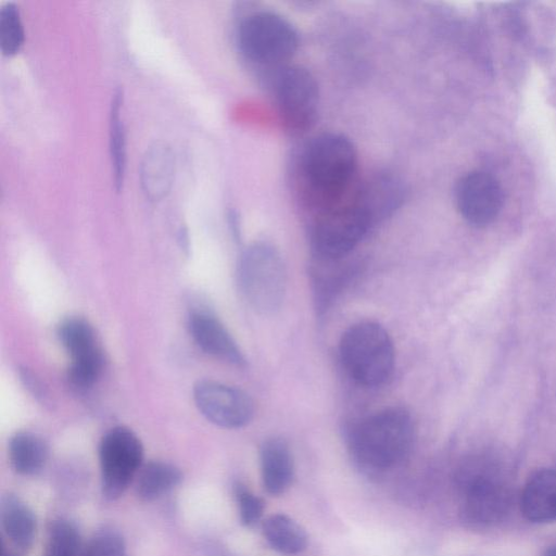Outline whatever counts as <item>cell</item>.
<instances>
[{
	"instance_id": "6da1fadb",
	"label": "cell",
	"mask_w": 556,
	"mask_h": 556,
	"mask_svg": "<svg viewBox=\"0 0 556 556\" xmlns=\"http://www.w3.org/2000/svg\"><path fill=\"white\" fill-rule=\"evenodd\" d=\"M298 165L299 191L304 203L317 214L349 197L356 175L357 153L345 136L323 132L305 144Z\"/></svg>"
},
{
	"instance_id": "7a4b0ae2",
	"label": "cell",
	"mask_w": 556,
	"mask_h": 556,
	"mask_svg": "<svg viewBox=\"0 0 556 556\" xmlns=\"http://www.w3.org/2000/svg\"><path fill=\"white\" fill-rule=\"evenodd\" d=\"M415 435L409 413L388 407L365 417L349 433V447L367 471L381 472L400 464L410 452Z\"/></svg>"
},
{
	"instance_id": "3957f363",
	"label": "cell",
	"mask_w": 556,
	"mask_h": 556,
	"mask_svg": "<svg viewBox=\"0 0 556 556\" xmlns=\"http://www.w3.org/2000/svg\"><path fill=\"white\" fill-rule=\"evenodd\" d=\"M456 482L462 493L460 518L469 528L492 527L508 514L510 492L486 460L466 462L457 471Z\"/></svg>"
},
{
	"instance_id": "277c9868",
	"label": "cell",
	"mask_w": 556,
	"mask_h": 556,
	"mask_svg": "<svg viewBox=\"0 0 556 556\" xmlns=\"http://www.w3.org/2000/svg\"><path fill=\"white\" fill-rule=\"evenodd\" d=\"M339 353L350 377L365 387L383 384L394 369L392 339L377 323L362 321L351 326L341 337Z\"/></svg>"
},
{
	"instance_id": "5b68a950",
	"label": "cell",
	"mask_w": 556,
	"mask_h": 556,
	"mask_svg": "<svg viewBox=\"0 0 556 556\" xmlns=\"http://www.w3.org/2000/svg\"><path fill=\"white\" fill-rule=\"evenodd\" d=\"M237 45L247 61L276 71L288 65L298 49L299 37L285 17L257 11L241 18L237 28Z\"/></svg>"
},
{
	"instance_id": "8992f818",
	"label": "cell",
	"mask_w": 556,
	"mask_h": 556,
	"mask_svg": "<svg viewBox=\"0 0 556 556\" xmlns=\"http://www.w3.org/2000/svg\"><path fill=\"white\" fill-rule=\"evenodd\" d=\"M237 281L253 309L261 314L277 312L287 288V273L280 253L265 242L251 244L240 256Z\"/></svg>"
},
{
	"instance_id": "52a82bcc",
	"label": "cell",
	"mask_w": 556,
	"mask_h": 556,
	"mask_svg": "<svg viewBox=\"0 0 556 556\" xmlns=\"http://www.w3.org/2000/svg\"><path fill=\"white\" fill-rule=\"evenodd\" d=\"M375 224L352 194L316 214L311 231L313 247L323 261H338L346 256Z\"/></svg>"
},
{
	"instance_id": "ba28073f",
	"label": "cell",
	"mask_w": 556,
	"mask_h": 556,
	"mask_svg": "<svg viewBox=\"0 0 556 556\" xmlns=\"http://www.w3.org/2000/svg\"><path fill=\"white\" fill-rule=\"evenodd\" d=\"M273 91L280 122L291 136L305 134L315 124L319 91L312 73L300 65L274 71Z\"/></svg>"
},
{
	"instance_id": "9c48e42d",
	"label": "cell",
	"mask_w": 556,
	"mask_h": 556,
	"mask_svg": "<svg viewBox=\"0 0 556 556\" xmlns=\"http://www.w3.org/2000/svg\"><path fill=\"white\" fill-rule=\"evenodd\" d=\"M99 456L102 493L106 498L115 500L142 467V444L131 430L115 427L103 435Z\"/></svg>"
},
{
	"instance_id": "30bf717a",
	"label": "cell",
	"mask_w": 556,
	"mask_h": 556,
	"mask_svg": "<svg viewBox=\"0 0 556 556\" xmlns=\"http://www.w3.org/2000/svg\"><path fill=\"white\" fill-rule=\"evenodd\" d=\"M193 400L201 414L222 428L244 427L254 416V403L244 391L214 380H199Z\"/></svg>"
},
{
	"instance_id": "8fae6325",
	"label": "cell",
	"mask_w": 556,
	"mask_h": 556,
	"mask_svg": "<svg viewBox=\"0 0 556 556\" xmlns=\"http://www.w3.org/2000/svg\"><path fill=\"white\" fill-rule=\"evenodd\" d=\"M455 202L459 214L469 224L483 227L498 215L503 191L498 181L482 172L463 176L455 187Z\"/></svg>"
},
{
	"instance_id": "7c38bea8",
	"label": "cell",
	"mask_w": 556,
	"mask_h": 556,
	"mask_svg": "<svg viewBox=\"0 0 556 556\" xmlns=\"http://www.w3.org/2000/svg\"><path fill=\"white\" fill-rule=\"evenodd\" d=\"M189 330L194 342L205 353L236 366L245 358L225 326L206 311H193L189 316Z\"/></svg>"
},
{
	"instance_id": "4fadbf2b",
	"label": "cell",
	"mask_w": 556,
	"mask_h": 556,
	"mask_svg": "<svg viewBox=\"0 0 556 556\" xmlns=\"http://www.w3.org/2000/svg\"><path fill=\"white\" fill-rule=\"evenodd\" d=\"M175 177V154L169 144L157 141L144 152L139 167L142 192L151 201H160L169 192Z\"/></svg>"
},
{
	"instance_id": "5bb4252c",
	"label": "cell",
	"mask_w": 556,
	"mask_h": 556,
	"mask_svg": "<svg viewBox=\"0 0 556 556\" xmlns=\"http://www.w3.org/2000/svg\"><path fill=\"white\" fill-rule=\"evenodd\" d=\"M520 509L531 522L556 520V469L544 468L529 477L521 492Z\"/></svg>"
},
{
	"instance_id": "9a60e30c",
	"label": "cell",
	"mask_w": 556,
	"mask_h": 556,
	"mask_svg": "<svg viewBox=\"0 0 556 556\" xmlns=\"http://www.w3.org/2000/svg\"><path fill=\"white\" fill-rule=\"evenodd\" d=\"M353 197L377 223L400 206L404 199V187L396 177L378 174L364 181Z\"/></svg>"
},
{
	"instance_id": "2e32d148",
	"label": "cell",
	"mask_w": 556,
	"mask_h": 556,
	"mask_svg": "<svg viewBox=\"0 0 556 556\" xmlns=\"http://www.w3.org/2000/svg\"><path fill=\"white\" fill-rule=\"evenodd\" d=\"M261 469L265 490L271 495L283 493L293 479V458L289 445L279 438L266 440L261 447Z\"/></svg>"
},
{
	"instance_id": "e0dca14e",
	"label": "cell",
	"mask_w": 556,
	"mask_h": 556,
	"mask_svg": "<svg viewBox=\"0 0 556 556\" xmlns=\"http://www.w3.org/2000/svg\"><path fill=\"white\" fill-rule=\"evenodd\" d=\"M1 522L8 539L18 548H29L35 540L37 522L33 510L21 498L8 494L1 503Z\"/></svg>"
},
{
	"instance_id": "ac0fdd59",
	"label": "cell",
	"mask_w": 556,
	"mask_h": 556,
	"mask_svg": "<svg viewBox=\"0 0 556 556\" xmlns=\"http://www.w3.org/2000/svg\"><path fill=\"white\" fill-rule=\"evenodd\" d=\"M13 469L23 476L39 472L48 459V446L41 437L28 431L15 433L9 444Z\"/></svg>"
},
{
	"instance_id": "d6986e66",
	"label": "cell",
	"mask_w": 556,
	"mask_h": 556,
	"mask_svg": "<svg viewBox=\"0 0 556 556\" xmlns=\"http://www.w3.org/2000/svg\"><path fill=\"white\" fill-rule=\"evenodd\" d=\"M267 543L282 554H298L307 546L305 530L287 515L277 514L268 517L262 526Z\"/></svg>"
},
{
	"instance_id": "ffe728a7",
	"label": "cell",
	"mask_w": 556,
	"mask_h": 556,
	"mask_svg": "<svg viewBox=\"0 0 556 556\" xmlns=\"http://www.w3.org/2000/svg\"><path fill=\"white\" fill-rule=\"evenodd\" d=\"M181 481L180 470L164 462H149L139 470L136 492L143 501H153L173 490Z\"/></svg>"
},
{
	"instance_id": "44dd1931",
	"label": "cell",
	"mask_w": 556,
	"mask_h": 556,
	"mask_svg": "<svg viewBox=\"0 0 556 556\" xmlns=\"http://www.w3.org/2000/svg\"><path fill=\"white\" fill-rule=\"evenodd\" d=\"M123 93L116 89L112 94L109 123V149L115 189L123 187L126 170V130L121 116Z\"/></svg>"
},
{
	"instance_id": "7402d4cb",
	"label": "cell",
	"mask_w": 556,
	"mask_h": 556,
	"mask_svg": "<svg viewBox=\"0 0 556 556\" xmlns=\"http://www.w3.org/2000/svg\"><path fill=\"white\" fill-rule=\"evenodd\" d=\"M58 337L72 361L101 351L92 326L80 317L62 320L58 326Z\"/></svg>"
},
{
	"instance_id": "603a6c76",
	"label": "cell",
	"mask_w": 556,
	"mask_h": 556,
	"mask_svg": "<svg viewBox=\"0 0 556 556\" xmlns=\"http://www.w3.org/2000/svg\"><path fill=\"white\" fill-rule=\"evenodd\" d=\"M84 549L80 534L73 523L63 519L51 522L47 556H84Z\"/></svg>"
},
{
	"instance_id": "cb8c5ba5",
	"label": "cell",
	"mask_w": 556,
	"mask_h": 556,
	"mask_svg": "<svg viewBox=\"0 0 556 556\" xmlns=\"http://www.w3.org/2000/svg\"><path fill=\"white\" fill-rule=\"evenodd\" d=\"M24 43V27L17 5L5 2L0 8V50L4 55H13Z\"/></svg>"
},
{
	"instance_id": "d4e9b609",
	"label": "cell",
	"mask_w": 556,
	"mask_h": 556,
	"mask_svg": "<svg viewBox=\"0 0 556 556\" xmlns=\"http://www.w3.org/2000/svg\"><path fill=\"white\" fill-rule=\"evenodd\" d=\"M102 352L73 359L68 368L70 383L79 390L91 388L99 379L103 368Z\"/></svg>"
},
{
	"instance_id": "484cf974",
	"label": "cell",
	"mask_w": 556,
	"mask_h": 556,
	"mask_svg": "<svg viewBox=\"0 0 556 556\" xmlns=\"http://www.w3.org/2000/svg\"><path fill=\"white\" fill-rule=\"evenodd\" d=\"M126 545L122 535L114 531L103 529L96 532L84 549V556H125Z\"/></svg>"
},
{
	"instance_id": "4316f807",
	"label": "cell",
	"mask_w": 556,
	"mask_h": 556,
	"mask_svg": "<svg viewBox=\"0 0 556 556\" xmlns=\"http://www.w3.org/2000/svg\"><path fill=\"white\" fill-rule=\"evenodd\" d=\"M233 493L239 507L240 520L245 527L255 526L262 518L264 502L253 494L244 484L237 482Z\"/></svg>"
},
{
	"instance_id": "83f0119b",
	"label": "cell",
	"mask_w": 556,
	"mask_h": 556,
	"mask_svg": "<svg viewBox=\"0 0 556 556\" xmlns=\"http://www.w3.org/2000/svg\"><path fill=\"white\" fill-rule=\"evenodd\" d=\"M540 556H556V542L544 548Z\"/></svg>"
},
{
	"instance_id": "f1b7e54d",
	"label": "cell",
	"mask_w": 556,
	"mask_h": 556,
	"mask_svg": "<svg viewBox=\"0 0 556 556\" xmlns=\"http://www.w3.org/2000/svg\"><path fill=\"white\" fill-rule=\"evenodd\" d=\"M1 556H18L16 553L2 547Z\"/></svg>"
}]
</instances>
